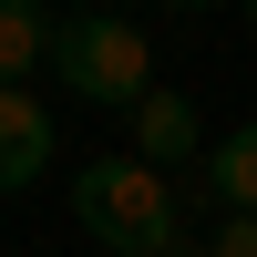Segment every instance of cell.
Masks as SVG:
<instances>
[{"label":"cell","instance_id":"5","mask_svg":"<svg viewBox=\"0 0 257 257\" xmlns=\"http://www.w3.org/2000/svg\"><path fill=\"white\" fill-rule=\"evenodd\" d=\"M206 196H216L226 216H257V113L206 144Z\"/></svg>","mask_w":257,"mask_h":257},{"label":"cell","instance_id":"7","mask_svg":"<svg viewBox=\"0 0 257 257\" xmlns=\"http://www.w3.org/2000/svg\"><path fill=\"white\" fill-rule=\"evenodd\" d=\"M206 257H257V216H226L216 237H206Z\"/></svg>","mask_w":257,"mask_h":257},{"label":"cell","instance_id":"4","mask_svg":"<svg viewBox=\"0 0 257 257\" xmlns=\"http://www.w3.org/2000/svg\"><path fill=\"white\" fill-rule=\"evenodd\" d=\"M41 165H52V113L31 93H0V196H21Z\"/></svg>","mask_w":257,"mask_h":257},{"label":"cell","instance_id":"6","mask_svg":"<svg viewBox=\"0 0 257 257\" xmlns=\"http://www.w3.org/2000/svg\"><path fill=\"white\" fill-rule=\"evenodd\" d=\"M52 31H62V21H41L31 0H0V93H21L31 62H52Z\"/></svg>","mask_w":257,"mask_h":257},{"label":"cell","instance_id":"3","mask_svg":"<svg viewBox=\"0 0 257 257\" xmlns=\"http://www.w3.org/2000/svg\"><path fill=\"white\" fill-rule=\"evenodd\" d=\"M134 165H155V175H165V165H196V103H185V93L155 82V93L134 103Z\"/></svg>","mask_w":257,"mask_h":257},{"label":"cell","instance_id":"2","mask_svg":"<svg viewBox=\"0 0 257 257\" xmlns=\"http://www.w3.org/2000/svg\"><path fill=\"white\" fill-rule=\"evenodd\" d=\"M52 72H62V93H82V103H123V113L155 93V52H144V31H134V21H113V11L62 21V31H52Z\"/></svg>","mask_w":257,"mask_h":257},{"label":"cell","instance_id":"8","mask_svg":"<svg viewBox=\"0 0 257 257\" xmlns=\"http://www.w3.org/2000/svg\"><path fill=\"white\" fill-rule=\"evenodd\" d=\"M247 21H257V11H247Z\"/></svg>","mask_w":257,"mask_h":257},{"label":"cell","instance_id":"1","mask_svg":"<svg viewBox=\"0 0 257 257\" xmlns=\"http://www.w3.org/2000/svg\"><path fill=\"white\" fill-rule=\"evenodd\" d=\"M72 216H82V237L113 247V257H196V247H185L175 196H165V175L134 165V155L82 165V175H72Z\"/></svg>","mask_w":257,"mask_h":257}]
</instances>
